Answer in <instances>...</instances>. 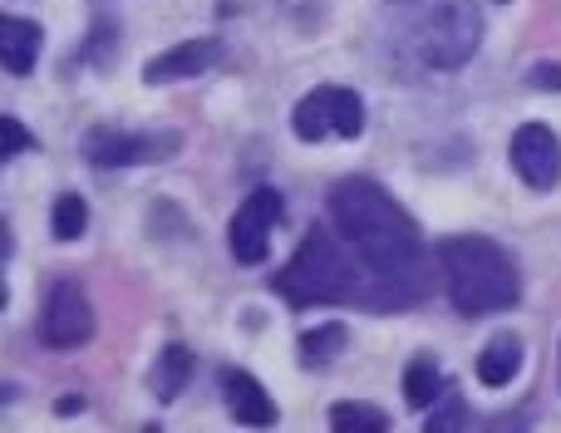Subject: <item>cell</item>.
<instances>
[{
	"instance_id": "277c9868",
	"label": "cell",
	"mask_w": 561,
	"mask_h": 433,
	"mask_svg": "<svg viewBox=\"0 0 561 433\" xmlns=\"http://www.w3.org/2000/svg\"><path fill=\"white\" fill-rule=\"evenodd\" d=\"M483 45V15L473 0H438L414 25V55L428 69H463Z\"/></svg>"
},
{
	"instance_id": "52a82bcc",
	"label": "cell",
	"mask_w": 561,
	"mask_h": 433,
	"mask_svg": "<svg viewBox=\"0 0 561 433\" xmlns=\"http://www.w3.org/2000/svg\"><path fill=\"white\" fill-rule=\"evenodd\" d=\"M178 153L173 134H124V128H94L84 138V158L94 168H138V163H163Z\"/></svg>"
},
{
	"instance_id": "9a60e30c",
	"label": "cell",
	"mask_w": 561,
	"mask_h": 433,
	"mask_svg": "<svg viewBox=\"0 0 561 433\" xmlns=\"http://www.w3.org/2000/svg\"><path fill=\"white\" fill-rule=\"evenodd\" d=\"M438 389H444V375H438L434 360H428V355L409 360V369H404V399H409V409H434L438 404Z\"/></svg>"
},
{
	"instance_id": "8992f818",
	"label": "cell",
	"mask_w": 561,
	"mask_h": 433,
	"mask_svg": "<svg viewBox=\"0 0 561 433\" xmlns=\"http://www.w3.org/2000/svg\"><path fill=\"white\" fill-rule=\"evenodd\" d=\"M280 193L276 187H256L242 207H237L232 227H227V251H232L237 266H262L266 251H272V231L280 221Z\"/></svg>"
},
{
	"instance_id": "6da1fadb",
	"label": "cell",
	"mask_w": 561,
	"mask_h": 433,
	"mask_svg": "<svg viewBox=\"0 0 561 433\" xmlns=\"http://www.w3.org/2000/svg\"><path fill=\"white\" fill-rule=\"evenodd\" d=\"M330 227L350 241L359 266L369 271L375 306H409L424 296V237H419L414 217L375 178H340L330 187Z\"/></svg>"
},
{
	"instance_id": "d6986e66",
	"label": "cell",
	"mask_w": 561,
	"mask_h": 433,
	"mask_svg": "<svg viewBox=\"0 0 561 433\" xmlns=\"http://www.w3.org/2000/svg\"><path fill=\"white\" fill-rule=\"evenodd\" d=\"M463 424H468V409H463V399H458V395H444L434 404V414L424 419L428 433H454V429H463Z\"/></svg>"
},
{
	"instance_id": "ac0fdd59",
	"label": "cell",
	"mask_w": 561,
	"mask_h": 433,
	"mask_svg": "<svg viewBox=\"0 0 561 433\" xmlns=\"http://www.w3.org/2000/svg\"><path fill=\"white\" fill-rule=\"evenodd\" d=\"M89 227V203L79 193H65L55 203V217H49V231H55V241H79Z\"/></svg>"
},
{
	"instance_id": "7a4b0ae2",
	"label": "cell",
	"mask_w": 561,
	"mask_h": 433,
	"mask_svg": "<svg viewBox=\"0 0 561 433\" xmlns=\"http://www.w3.org/2000/svg\"><path fill=\"white\" fill-rule=\"evenodd\" d=\"M272 286L290 306H350V300L375 306V281L335 227H310Z\"/></svg>"
},
{
	"instance_id": "ffe728a7",
	"label": "cell",
	"mask_w": 561,
	"mask_h": 433,
	"mask_svg": "<svg viewBox=\"0 0 561 433\" xmlns=\"http://www.w3.org/2000/svg\"><path fill=\"white\" fill-rule=\"evenodd\" d=\"M0 138H5V144H0V163H10V158H20L30 148V134L20 118H0Z\"/></svg>"
},
{
	"instance_id": "8fae6325",
	"label": "cell",
	"mask_w": 561,
	"mask_h": 433,
	"mask_svg": "<svg viewBox=\"0 0 561 433\" xmlns=\"http://www.w3.org/2000/svg\"><path fill=\"white\" fill-rule=\"evenodd\" d=\"M222 395H227V409H232L237 424H252V429H266L276 419V404L262 385H256L247 369H222Z\"/></svg>"
},
{
	"instance_id": "2e32d148",
	"label": "cell",
	"mask_w": 561,
	"mask_h": 433,
	"mask_svg": "<svg viewBox=\"0 0 561 433\" xmlns=\"http://www.w3.org/2000/svg\"><path fill=\"white\" fill-rule=\"evenodd\" d=\"M345 345H350V330L340 326V320H325V326L300 335V360H306V365H330Z\"/></svg>"
},
{
	"instance_id": "9c48e42d",
	"label": "cell",
	"mask_w": 561,
	"mask_h": 433,
	"mask_svg": "<svg viewBox=\"0 0 561 433\" xmlns=\"http://www.w3.org/2000/svg\"><path fill=\"white\" fill-rule=\"evenodd\" d=\"M507 158H513V173L523 178L527 187H537V193H547V187L561 183V138L547 124H523L517 128Z\"/></svg>"
},
{
	"instance_id": "30bf717a",
	"label": "cell",
	"mask_w": 561,
	"mask_h": 433,
	"mask_svg": "<svg viewBox=\"0 0 561 433\" xmlns=\"http://www.w3.org/2000/svg\"><path fill=\"white\" fill-rule=\"evenodd\" d=\"M217 59H222V45H217V39H183V45H173L168 55L148 59V65H144V84L193 79V75H203V69H213Z\"/></svg>"
},
{
	"instance_id": "7402d4cb",
	"label": "cell",
	"mask_w": 561,
	"mask_h": 433,
	"mask_svg": "<svg viewBox=\"0 0 561 433\" xmlns=\"http://www.w3.org/2000/svg\"><path fill=\"white\" fill-rule=\"evenodd\" d=\"M75 409H84V395H65V399H59V414H75Z\"/></svg>"
},
{
	"instance_id": "ba28073f",
	"label": "cell",
	"mask_w": 561,
	"mask_h": 433,
	"mask_svg": "<svg viewBox=\"0 0 561 433\" xmlns=\"http://www.w3.org/2000/svg\"><path fill=\"white\" fill-rule=\"evenodd\" d=\"M39 335H45V345H55V350H75V345H84V340L94 335V306H89V296H84L79 281L65 276V281L49 286Z\"/></svg>"
},
{
	"instance_id": "44dd1931",
	"label": "cell",
	"mask_w": 561,
	"mask_h": 433,
	"mask_svg": "<svg viewBox=\"0 0 561 433\" xmlns=\"http://www.w3.org/2000/svg\"><path fill=\"white\" fill-rule=\"evenodd\" d=\"M527 84L533 89H552V94H561V65H552V59H542V65L527 75Z\"/></svg>"
},
{
	"instance_id": "5b68a950",
	"label": "cell",
	"mask_w": 561,
	"mask_h": 433,
	"mask_svg": "<svg viewBox=\"0 0 561 433\" xmlns=\"http://www.w3.org/2000/svg\"><path fill=\"white\" fill-rule=\"evenodd\" d=\"M290 128H296L300 144L359 138V134H365V104H359L355 89L320 84V89H310V94L296 104V114H290Z\"/></svg>"
},
{
	"instance_id": "4fadbf2b",
	"label": "cell",
	"mask_w": 561,
	"mask_h": 433,
	"mask_svg": "<svg viewBox=\"0 0 561 433\" xmlns=\"http://www.w3.org/2000/svg\"><path fill=\"white\" fill-rule=\"evenodd\" d=\"M517 369H523V340L517 335H493L483 345V355H478V379H483L488 389L513 385Z\"/></svg>"
},
{
	"instance_id": "5bb4252c",
	"label": "cell",
	"mask_w": 561,
	"mask_h": 433,
	"mask_svg": "<svg viewBox=\"0 0 561 433\" xmlns=\"http://www.w3.org/2000/svg\"><path fill=\"white\" fill-rule=\"evenodd\" d=\"M187 375H193V355H187V345H168L163 355H158L153 375H148V389H153L158 404H168V399L183 395Z\"/></svg>"
},
{
	"instance_id": "7c38bea8",
	"label": "cell",
	"mask_w": 561,
	"mask_h": 433,
	"mask_svg": "<svg viewBox=\"0 0 561 433\" xmlns=\"http://www.w3.org/2000/svg\"><path fill=\"white\" fill-rule=\"evenodd\" d=\"M39 59V25L35 20H20V15H5L0 20V65L10 75H30Z\"/></svg>"
},
{
	"instance_id": "e0dca14e",
	"label": "cell",
	"mask_w": 561,
	"mask_h": 433,
	"mask_svg": "<svg viewBox=\"0 0 561 433\" xmlns=\"http://www.w3.org/2000/svg\"><path fill=\"white\" fill-rule=\"evenodd\" d=\"M330 429L335 433H385L389 414L385 409H369V404H335L330 409Z\"/></svg>"
},
{
	"instance_id": "3957f363",
	"label": "cell",
	"mask_w": 561,
	"mask_h": 433,
	"mask_svg": "<svg viewBox=\"0 0 561 433\" xmlns=\"http://www.w3.org/2000/svg\"><path fill=\"white\" fill-rule=\"evenodd\" d=\"M438 271H444L448 300L458 316H497V310H513L523 296L513 257L488 237H444L438 241Z\"/></svg>"
}]
</instances>
